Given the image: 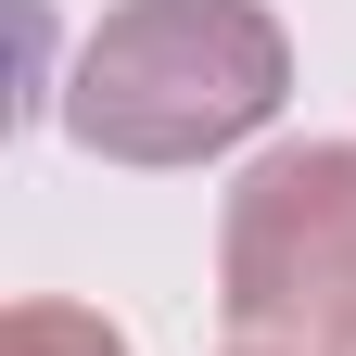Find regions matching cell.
Returning a JSON list of instances; mask_svg holds the SVG:
<instances>
[{
  "label": "cell",
  "mask_w": 356,
  "mask_h": 356,
  "mask_svg": "<svg viewBox=\"0 0 356 356\" xmlns=\"http://www.w3.org/2000/svg\"><path fill=\"white\" fill-rule=\"evenodd\" d=\"M293 89V38L254 0H115L76 51L64 127L102 165H204L254 140Z\"/></svg>",
  "instance_id": "cell-1"
},
{
  "label": "cell",
  "mask_w": 356,
  "mask_h": 356,
  "mask_svg": "<svg viewBox=\"0 0 356 356\" xmlns=\"http://www.w3.org/2000/svg\"><path fill=\"white\" fill-rule=\"evenodd\" d=\"M216 305L242 343H331L356 318V140H293L242 165L216 229Z\"/></svg>",
  "instance_id": "cell-2"
},
{
  "label": "cell",
  "mask_w": 356,
  "mask_h": 356,
  "mask_svg": "<svg viewBox=\"0 0 356 356\" xmlns=\"http://www.w3.org/2000/svg\"><path fill=\"white\" fill-rule=\"evenodd\" d=\"M0 356H127V331L102 318V305H64V293H38L0 318Z\"/></svg>",
  "instance_id": "cell-3"
},
{
  "label": "cell",
  "mask_w": 356,
  "mask_h": 356,
  "mask_svg": "<svg viewBox=\"0 0 356 356\" xmlns=\"http://www.w3.org/2000/svg\"><path fill=\"white\" fill-rule=\"evenodd\" d=\"M229 356H305V343H229Z\"/></svg>",
  "instance_id": "cell-4"
},
{
  "label": "cell",
  "mask_w": 356,
  "mask_h": 356,
  "mask_svg": "<svg viewBox=\"0 0 356 356\" xmlns=\"http://www.w3.org/2000/svg\"><path fill=\"white\" fill-rule=\"evenodd\" d=\"M318 356H356V318H343V331H331V343H318Z\"/></svg>",
  "instance_id": "cell-5"
}]
</instances>
